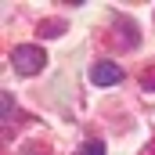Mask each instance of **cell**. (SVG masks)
<instances>
[{
    "label": "cell",
    "instance_id": "6da1fadb",
    "mask_svg": "<svg viewBox=\"0 0 155 155\" xmlns=\"http://www.w3.org/2000/svg\"><path fill=\"white\" fill-rule=\"evenodd\" d=\"M11 65H15V72H18V76H36L40 69L47 65V54H43V47L22 43V47H15V51H11Z\"/></svg>",
    "mask_w": 155,
    "mask_h": 155
},
{
    "label": "cell",
    "instance_id": "7a4b0ae2",
    "mask_svg": "<svg viewBox=\"0 0 155 155\" xmlns=\"http://www.w3.org/2000/svg\"><path fill=\"white\" fill-rule=\"evenodd\" d=\"M119 79H123V69L116 61H94L90 65V83L94 87H116Z\"/></svg>",
    "mask_w": 155,
    "mask_h": 155
},
{
    "label": "cell",
    "instance_id": "3957f363",
    "mask_svg": "<svg viewBox=\"0 0 155 155\" xmlns=\"http://www.w3.org/2000/svg\"><path fill=\"white\" fill-rule=\"evenodd\" d=\"M119 29H123V47H137V43H141V36H137V25H134V22L119 18Z\"/></svg>",
    "mask_w": 155,
    "mask_h": 155
},
{
    "label": "cell",
    "instance_id": "277c9868",
    "mask_svg": "<svg viewBox=\"0 0 155 155\" xmlns=\"http://www.w3.org/2000/svg\"><path fill=\"white\" fill-rule=\"evenodd\" d=\"M65 33V22L61 18H47V22H40V36H61Z\"/></svg>",
    "mask_w": 155,
    "mask_h": 155
},
{
    "label": "cell",
    "instance_id": "5b68a950",
    "mask_svg": "<svg viewBox=\"0 0 155 155\" xmlns=\"http://www.w3.org/2000/svg\"><path fill=\"white\" fill-rule=\"evenodd\" d=\"M72 155H105V141H83Z\"/></svg>",
    "mask_w": 155,
    "mask_h": 155
},
{
    "label": "cell",
    "instance_id": "8992f818",
    "mask_svg": "<svg viewBox=\"0 0 155 155\" xmlns=\"http://www.w3.org/2000/svg\"><path fill=\"white\" fill-rule=\"evenodd\" d=\"M0 108H4V126H11V112H15V97H11V90L0 94Z\"/></svg>",
    "mask_w": 155,
    "mask_h": 155
},
{
    "label": "cell",
    "instance_id": "52a82bcc",
    "mask_svg": "<svg viewBox=\"0 0 155 155\" xmlns=\"http://www.w3.org/2000/svg\"><path fill=\"white\" fill-rule=\"evenodd\" d=\"M141 83H144V90H155V65L144 72V76H141Z\"/></svg>",
    "mask_w": 155,
    "mask_h": 155
},
{
    "label": "cell",
    "instance_id": "ba28073f",
    "mask_svg": "<svg viewBox=\"0 0 155 155\" xmlns=\"http://www.w3.org/2000/svg\"><path fill=\"white\" fill-rule=\"evenodd\" d=\"M18 155H47V148H40V144H25Z\"/></svg>",
    "mask_w": 155,
    "mask_h": 155
}]
</instances>
